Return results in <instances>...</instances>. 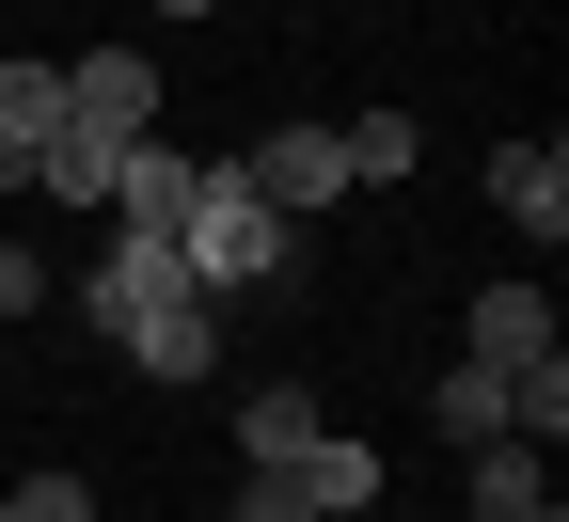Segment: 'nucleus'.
<instances>
[{"label":"nucleus","instance_id":"f3484780","mask_svg":"<svg viewBox=\"0 0 569 522\" xmlns=\"http://www.w3.org/2000/svg\"><path fill=\"white\" fill-rule=\"evenodd\" d=\"M32 302H48V254H32V238H0V317H32Z\"/></svg>","mask_w":569,"mask_h":522},{"label":"nucleus","instance_id":"a211bd4d","mask_svg":"<svg viewBox=\"0 0 569 522\" xmlns=\"http://www.w3.org/2000/svg\"><path fill=\"white\" fill-rule=\"evenodd\" d=\"M238 522H317V506H301V475H253V491H238Z\"/></svg>","mask_w":569,"mask_h":522},{"label":"nucleus","instance_id":"39448f33","mask_svg":"<svg viewBox=\"0 0 569 522\" xmlns=\"http://www.w3.org/2000/svg\"><path fill=\"white\" fill-rule=\"evenodd\" d=\"M63 111L111 127V142H142V127H159V63H142V48H80V63H63Z\"/></svg>","mask_w":569,"mask_h":522},{"label":"nucleus","instance_id":"f8f14e48","mask_svg":"<svg viewBox=\"0 0 569 522\" xmlns=\"http://www.w3.org/2000/svg\"><path fill=\"white\" fill-rule=\"evenodd\" d=\"M317 427H332V412H317L301 381H253V396H238V460H253V475H284V460H301Z\"/></svg>","mask_w":569,"mask_h":522},{"label":"nucleus","instance_id":"20e7f679","mask_svg":"<svg viewBox=\"0 0 569 522\" xmlns=\"http://www.w3.org/2000/svg\"><path fill=\"white\" fill-rule=\"evenodd\" d=\"M459 506H475V522H569V506H553V443H522V427L459 443Z\"/></svg>","mask_w":569,"mask_h":522},{"label":"nucleus","instance_id":"4468645a","mask_svg":"<svg viewBox=\"0 0 569 522\" xmlns=\"http://www.w3.org/2000/svg\"><path fill=\"white\" fill-rule=\"evenodd\" d=\"M427 427H443V443H490V427H507V364H459V381H427Z\"/></svg>","mask_w":569,"mask_h":522},{"label":"nucleus","instance_id":"f03ea898","mask_svg":"<svg viewBox=\"0 0 569 522\" xmlns=\"http://www.w3.org/2000/svg\"><path fill=\"white\" fill-rule=\"evenodd\" d=\"M174 269L238 317V302H284V285H301V238L238 190V159H206V175H190V221H174Z\"/></svg>","mask_w":569,"mask_h":522},{"label":"nucleus","instance_id":"ddd939ff","mask_svg":"<svg viewBox=\"0 0 569 522\" xmlns=\"http://www.w3.org/2000/svg\"><path fill=\"white\" fill-rule=\"evenodd\" d=\"M332 142H348V190H396V175L427 159V127H411V111H348Z\"/></svg>","mask_w":569,"mask_h":522},{"label":"nucleus","instance_id":"9d476101","mask_svg":"<svg viewBox=\"0 0 569 522\" xmlns=\"http://www.w3.org/2000/svg\"><path fill=\"white\" fill-rule=\"evenodd\" d=\"M48 127H63V63H0V190H32Z\"/></svg>","mask_w":569,"mask_h":522},{"label":"nucleus","instance_id":"7ed1b4c3","mask_svg":"<svg viewBox=\"0 0 569 522\" xmlns=\"http://www.w3.org/2000/svg\"><path fill=\"white\" fill-rule=\"evenodd\" d=\"M238 190H253L269 221H317V206H348V142H332V127H269L253 159H238Z\"/></svg>","mask_w":569,"mask_h":522},{"label":"nucleus","instance_id":"6e6552de","mask_svg":"<svg viewBox=\"0 0 569 522\" xmlns=\"http://www.w3.org/2000/svg\"><path fill=\"white\" fill-rule=\"evenodd\" d=\"M490 206H507V221H522V238L553 254V238H569V142H553V127H522V142H507V159H490Z\"/></svg>","mask_w":569,"mask_h":522},{"label":"nucleus","instance_id":"423d86ee","mask_svg":"<svg viewBox=\"0 0 569 522\" xmlns=\"http://www.w3.org/2000/svg\"><path fill=\"white\" fill-rule=\"evenodd\" d=\"M190 175H206V159H174V142L142 127L127 159H111V206H96V221H127V238H174V221H190Z\"/></svg>","mask_w":569,"mask_h":522},{"label":"nucleus","instance_id":"dca6fc26","mask_svg":"<svg viewBox=\"0 0 569 522\" xmlns=\"http://www.w3.org/2000/svg\"><path fill=\"white\" fill-rule=\"evenodd\" d=\"M0 522H96V491H80V475H17V491H0Z\"/></svg>","mask_w":569,"mask_h":522},{"label":"nucleus","instance_id":"2eb2a0df","mask_svg":"<svg viewBox=\"0 0 569 522\" xmlns=\"http://www.w3.org/2000/svg\"><path fill=\"white\" fill-rule=\"evenodd\" d=\"M507 427H522V443H553V427H569V364H553V348H538V364H507Z\"/></svg>","mask_w":569,"mask_h":522},{"label":"nucleus","instance_id":"f257e3e1","mask_svg":"<svg viewBox=\"0 0 569 522\" xmlns=\"http://www.w3.org/2000/svg\"><path fill=\"white\" fill-rule=\"evenodd\" d=\"M80 317L127 348V381H222V302L174 269V238H111L80 269Z\"/></svg>","mask_w":569,"mask_h":522},{"label":"nucleus","instance_id":"1a4fd4ad","mask_svg":"<svg viewBox=\"0 0 569 522\" xmlns=\"http://www.w3.org/2000/svg\"><path fill=\"white\" fill-rule=\"evenodd\" d=\"M111 159H127V142L63 111V127H48V159H32V206H63V221H96V206H111Z\"/></svg>","mask_w":569,"mask_h":522},{"label":"nucleus","instance_id":"0eeeda50","mask_svg":"<svg viewBox=\"0 0 569 522\" xmlns=\"http://www.w3.org/2000/svg\"><path fill=\"white\" fill-rule=\"evenodd\" d=\"M553 348V285L507 269V285H475V317H459V364H538Z\"/></svg>","mask_w":569,"mask_h":522},{"label":"nucleus","instance_id":"6ab92c4d","mask_svg":"<svg viewBox=\"0 0 569 522\" xmlns=\"http://www.w3.org/2000/svg\"><path fill=\"white\" fill-rule=\"evenodd\" d=\"M159 17H206V0H159Z\"/></svg>","mask_w":569,"mask_h":522},{"label":"nucleus","instance_id":"9b49d317","mask_svg":"<svg viewBox=\"0 0 569 522\" xmlns=\"http://www.w3.org/2000/svg\"><path fill=\"white\" fill-rule=\"evenodd\" d=\"M284 475H301V506H317V522H365V506H380V443H348V427H317V443H301V460H284Z\"/></svg>","mask_w":569,"mask_h":522}]
</instances>
